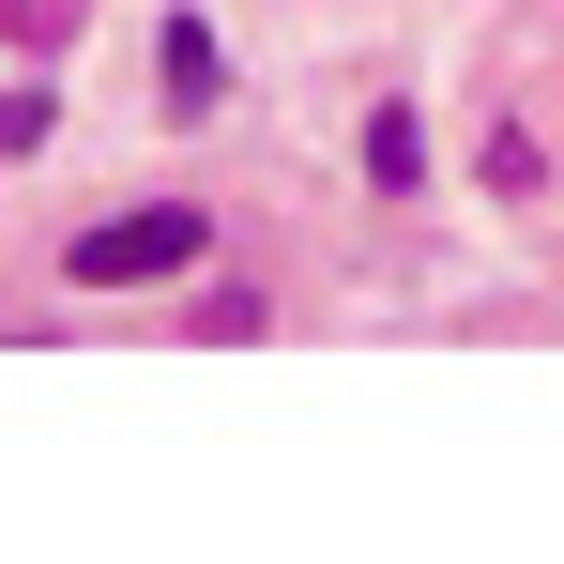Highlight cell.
<instances>
[{"mask_svg": "<svg viewBox=\"0 0 564 564\" xmlns=\"http://www.w3.org/2000/svg\"><path fill=\"white\" fill-rule=\"evenodd\" d=\"M198 198H138V214H93L77 245H62V275L77 290H153V275H198Z\"/></svg>", "mask_w": 564, "mask_h": 564, "instance_id": "obj_1", "label": "cell"}, {"mask_svg": "<svg viewBox=\"0 0 564 564\" xmlns=\"http://www.w3.org/2000/svg\"><path fill=\"white\" fill-rule=\"evenodd\" d=\"M77 15H93V0H0V46H15V62H62Z\"/></svg>", "mask_w": 564, "mask_h": 564, "instance_id": "obj_2", "label": "cell"}, {"mask_svg": "<svg viewBox=\"0 0 564 564\" xmlns=\"http://www.w3.org/2000/svg\"><path fill=\"white\" fill-rule=\"evenodd\" d=\"M367 184H381V198H412V184H427V138H412V107H381V122H367Z\"/></svg>", "mask_w": 564, "mask_h": 564, "instance_id": "obj_3", "label": "cell"}, {"mask_svg": "<svg viewBox=\"0 0 564 564\" xmlns=\"http://www.w3.org/2000/svg\"><path fill=\"white\" fill-rule=\"evenodd\" d=\"M214 77H229V62H214V31L169 15V107H214Z\"/></svg>", "mask_w": 564, "mask_h": 564, "instance_id": "obj_4", "label": "cell"}, {"mask_svg": "<svg viewBox=\"0 0 564 564\" xmlns=\"http://www.w3.org/2000/svg\"><path fill=\"white\" fill-rule=\"evenodd\" d=\"M46 122H62V107H46V77H31V93H0V153H46Z\"/></svg>", "mask_w": 564, "mask_h": 564, "instance_id": "obj_5", "label": "cell"}]
</instances>
